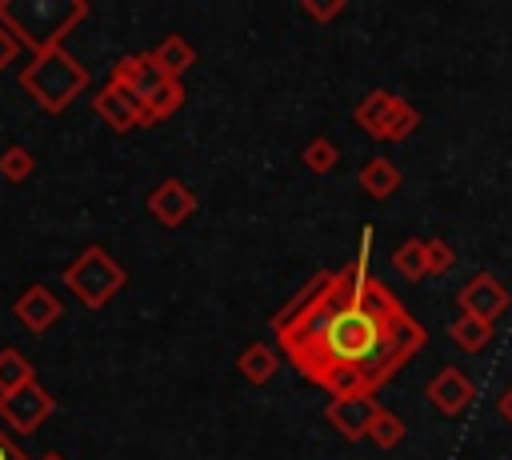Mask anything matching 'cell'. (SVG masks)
Segmentation results:
<instances>
[{"label":"cell","mask_w":512,"mask_h":460,"mask_svg":"<svg viewBox=\"0 0 512 460\" xmlns=\"http://www.w3.org/2000/svg\"><path fill=\"white\" fill-rule=\"evenodd\" d=\"M448 336L456 340V348H464V352H480V348H488V340L496 336V324H484V320L460 312V316L448 324Z\"/></svg>","instance_id":"obj_19"},{"label":"cell","mask_w":512,"mask_h":460,"mask_svg":"<svg viewBox=\"0 0 512 460\" xmlns=\"http://www.w3.org/2000/svg\"><path fill=\"white\" fill-rule=\"evenodd\" d=\"M424 396H428V404H432L440 416H460V412L472 404L476 384H472V376H468L464 368L444 364V368L424 384Z\"/></svg>","instance_id":"obj_10"},{"label":"cell","mask_w":512,"mask_h":460,"mask_svg":"<svg viewBox=\"0 0 512 460\" xmlns=\"http://www.w3.org/2000/svg\"><path fill=\"white\" fill-rule=\"evenodd\" d=\"M276 352L332 396H376L424 344L428 328L368 268L344 264L308 284L272 316Z\"/></svg>","instance_id":"obj_1"},{"label":"cell","mask_w":512,"mask_h":460,"mask_svg":"<svg viewBox=\"0 0 512 460\" xmlns=\"http://www.w3.org/2000/svg\"><path fill=\"white\" fill-rule=\"evenodd\" d=\"M20 88L44 108V112H64L84 88H88V68L64 48V44H56V48H44V52H36L24 68H20Z\"/></svg>","instance_id":"obj_4"},{"label":"cell","mask_w":512,"mask_h":460,"mask_svg":"<svg viewBox=\"0 0 512 460\" xmlns=\"http://www.w3.org/2000/svg\"><path fill=\"white\" fill-rule=\"evenodd\" d=\"M20 52H24V44H20L8 28H0V72H4V68H12V64L20 60Z\"/></svg>","instance_id":"obj_25"},{"label":"cell","mask_w":512,"mask_h":460,"mask_svg":"<svg viewBox=\"0 0 512 460\" xmlns=\"http://www.w3.org/2000/svg\"><path fill=\"white\" fill-rule=\"evenodd\" d=\"M40 460H68V456H64V452H44Z\"/></svg>","instance_id":"obj_28"},{"label":"cell","mask_w":512,"mask_h":460,"mask_svg":"<svg viewBox=\"0 0 512 460\" xmlns=\"http://www.w3.org/2000/svg\"><path fill=\"white\" fill-rule=\"evenodd\" d=\"M236 372H240L248 384H268V380L280 372V352H276L272 344L252 340V344L240 348V356H236Z\"/></svg>","instance_id":"obj_15"},{"label":"cell","mask_w":512,"mask_h":460,"mask_svg":"<svg viewBox=\"0 0 512 460\" xmlns=\"http://www.w3.org/2000/svg\"><path fill=\"white\" fill-rule=\"evenodd\" d=\"M356 128H364L372 140L380 144H400L420 128V108H412L404 96L388 92V88H372L356 108H352Z\"/></svg>","instance_id":"obj_6"},{"label":"cell","mask_w":512,"mask_h":460,"mask_svg":"<svg viewBox=\"0 0 512 460\" xmlns=\"http://www.w3.org/2000/svg\"><path fill=\"white\" fill-rule=\"evenodd\" d=\"M0 460H28L24 448H16V440H12L4 428H0Z\"/></svg>","instance_id":"obj_26"},{"label":"cell","mask_w":512,"mask_h":460,"mask_svg":"<svg viewBox=\"0 0 512 460\" xmlns=\"http://www.w3.org/2000/svg\"><path fill=\"white\" fill-rule=\"evenodd\" d=\"M376 396H332L324 408V420L344 436V440H368L372 416H376Z\"/></svg>","instance_id":"obj_11"},{"label":"cell","mask_w":512,"mask_h":460,"mask_svg":"<svg viewBox=\"0 0 512 460\" xmlns=\"http://www.w3.org/2000/svg\"><path fill=\"white\" fill-rule=\"evenodd\" d=\"M152 60L172 76V80H180L192 64H196V48H192V40L188 36H180V32H168L156 48H152Z\"/></svg>","instance_id":"obj_16"},{"label":"cell","mask_w":512,"mask_h":460,"mask_svg":"<svg viewBox=\"0 0 512 460\" xmlns=\"http://www.w3.org/2000/svg\"><path fill=\"white\" fill-rule=\"evenodd\" d=\"M404 436H408V428H404V420L392 412V408H376V416H372V428H368V440L376 444V448H400L404 444Z\"/></svg>","instance_id":"obj_20"},{"label":"cell","mask_w":512,"mask_h":460,"mask_svg":"<svg viewBox=\"0 0 512 460\" xmlns=\"http://www.w3.org/2000/svg\"><path fill=\"white\" fill-rule=\"evenodd\" d=\"M496 412H500V416H504V424L512 428V384L500 392V400H496Z\"/></svg>","instance_id":"obj_27"},{"label":"cell","mask_w":512,"mask_h":460,"mask_svg":"<svg viewBox=\"0 0 512 460\" xmlns=\"http://www.w3.org/2000/svg\"><path fill=\"white\" fill-rule=\"evenodd\" d=\"M92 112L112 128V132H132V128H148V120H144V112H140V104L124 92V88H116V84H104L96 96H92Z\"/></svg>","instance_id":"obj_13"},{"label":"cell","mask_w":512,"mask_h":460,"mask_svg":"<svg viewBox=\"0 0 512 460\" xmlns=\"http://www.w3.org/2000/svg\"><path fill=\"white\" fill-rule=\"evenodd\" d=\"M52 412H56V400H52V392H48L40 380H32V384H24V388L0 396V420H4L16 436H32Z\"/></svg>","instance_id":"obj_7"},{"label":"cell","mask_w":512,"mask_h":460,"mask_svg":"<svg viewBox=\"0 0 512 460\" xmlns=\"http://www.w3.org/2000/svg\"><path fill=\"white\" fill-rule=\"evenodd\" d=\"M108 84L124 88V92L140 104L148 128L160 124V120H168V116H176L180 104H184V84L172 80V76L152 60V52H128V56H120V60L112 64Z\"/></svg>","instance_id":"obj_3"},{"label":"cell","mask_w":512,"mask_h":460,"mask_svg":"<svg viewBox=\"0 0 512 460\" xmlns=\"http://www.w3.org/2000/svg\"><path fill=\"white\" fill-rule=\"evenodd\" d=\"M508 300H512V296H508L504 280L492 276V272H472V276L464 280V288L456 292L460 312H464V316H476V320H484V324H496V320L504 316Z\"/></svg>","instance_id":"obj_8"},{"label":"cell","mask_w":512,"mask_h":460,"mask_svg":"<svg viewBox=\"0 0 512 460\" xmlns=\"http://www.w3.org/2000/svg\"><path fill=\"white\" fill-rule=\"evenodd\" d=\"M392 268L404 276V280H424L428 276V248H424V240L420 236H408V240H400L396 244V252H392Z\"/></svg>","instance_id":"obj_17"},{"label":"cell","mask_w":512,"mask_h":460,"mask_svg":"<svg viewBox=\"0 0 512 460\" xmlns=\"http://www.w3.org/2000/svg\"><path fill=\"white\" fill-rule=\"evenodd\" d=\"M300 8H304V16H312V20L328 24V20H336L348 4H344V0H300Z\"/></svg>","instance_id":"obj_24"},{"label":"cell","mask_w":512,"mask_h":460,"mask_svg":"<svg viewBox=\"0 0 512 460\" xmlns=\"http://www.w3.org/2000/svg\"><path fill=\"white\" fill-rule=\"evenodd\" d=\"M32 380H36L32 360H28L20 348H0V396L24 388V384H32Z\"/></svg>","instance_id":"obj_18"},{"label":"cell","mask_w":512,"mask_h":460,"mask_svg":"<svg viewBox=\"0 0 512 460\" xmlns=\"http://www.w3.org/2000/svg\"><path fill=\"white\" fill-rule=\"evenodd\" d=\"M60 280H64V288H68L84 308H104V304L128 284V272L120 268V260H116L104 244H88L72 264H64Z\"/></svg>","instance_id":"obj_5"},{"label":"cell","mask_w":512,"mask_h":460,"mask_svg":"<svg viewBox=\"0 0 512 460\" xmlns=\"http://www.w3.org/2000/svg\"><path fill=\"white\" fill-rule=\"evenodd\" d=\"M196 208H200V200L180 176H168L148 192V216L164 228H180L184 220H192Z\"/></svg>","instance_id":"obj_9"},{"label":"cell","mask_w":512,"mask_h":460,"mask_svg":"<svg viewBox=\"0 0 512 460\" xmlns=\"http://www.w3.org/2000/svg\"><path fill=\"white\" fill-rule=\"evenodd\" d=\"M32 168H36V156H32L24 144H8V148L0 152V176H4L8 184L28 180V176H32Z\"/></svg>","instance_id":"obj_22"},{"label":"cell","mask_w":512,"mask_h":460,"mask_svg":"<svg viewBox=\"0 0 512 460\" xmlns=\"http://www.w3.org/2000/svg\"><path fill=\"white\" fill-rule=\"evenodd\" d=\"M12 316L28 328V332H48L60 316H64V304H60V296L48 288V284H28L20 296H16V304H12Z\"/></svg>","instance_id":"obj_12"},{"label":"cell","mask_w":512,"mask_h":460,"mask_svg":"<svg viewBox=\"0 0 512 460\" xmlns=\"http://www.w3.org/2000/svg\"><path fill=\"white\" fill-rule=\"evenodd\" d=\"M300 160H304V168H308V172L324 176V172H332V168L340 164V148H336V144H332L328 136H312V140L304 144Z\"/></svg>","instance_id":"obj_21"},{"label":"cell","mask_w":512,"mask_h":460,"mask_svg":"<svg viewBox=\"0 0 512 460\" xmlns=\"http://www.w3.org/2000/svg\"><path fill=\"white\" fill-rule=\"evenodd\" d=\"M424 248H428V276H448L452 264H456V248L448 240H440V236L424 240Z\"/></svg>","instance_id":"obj_23"},{"label":"cell","mask_w":512,"mask_h":460,"mask_svg":"<svg viewBox=\"0 0 512 460\" xmlns=\"http://www.w3.org/2000/svg\"><path fill=\"white\" fill-rule=\"evenodd\" d=\"M84 16L88 0H0V28L32 48V56L56 48Z\"/></svg>","instance_id":"obj_2"},{"label":"cell","mask_w":512,"mask_h":460,"mask_svg":"<svg viewBox=\"0 0 512 460\" xmlns=\"http://www.w3.org/2000/svg\"><path fill=\"white\" fill-rule=\"evenodd\" d=\"M356 180H360V188H364L372 200H388V196H396V192H400L404 172H400L388 156H368Z\"/></svg>","instance_id":"obj_14"}]
</instances>
